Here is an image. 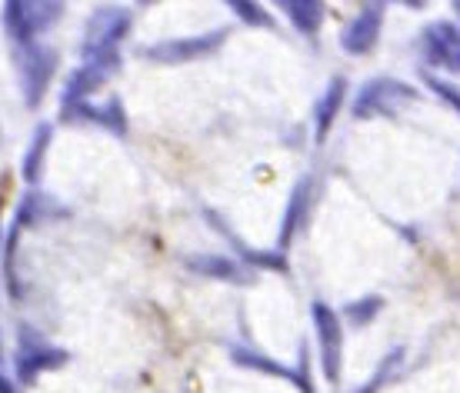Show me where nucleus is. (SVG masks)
Wrapping results in <instances>:
<instances>
[{
	"label": "nucleus",
	"mask_w": 460,
	"mask_h": 393,
	"mask_svg": "<svg viewBox=\"0 0 460 393\" xmlns=\"http://www.w3.org/2000/svg\"><path fill=\"white\" fill-rule=\"evenodd\" d=\"M13 57H17V70H21L23 100H27V107H37L40 97L47 93V87H50L54 70H58V54L50 47L31 40V44H17Z\"/></svg>",
	"instance_id": "2"
},
{
	"label": "nucleus",
	"mask_w": 460,
	"mask_h": 393,
	"mask_svg": "<svg viewBox=\"0 0 460 393\" xmlns=\"http://www.w3.org/2000/svg\"><path fill=\"white\" fill-rule=\"evenodd\" d=\"M127 31H130V13L120 11V7H97L87 21V31H84V64L117 60V44L127 37Z\"/></svg>",
	"instance_id": "1"
},
{
	"label": "nucleus",
	"mask_w": 460,
	"mask_h": 393,
	"mask_svg": "<svg viewBox=\"0 0 460 393\" xmlns=\"http://www.w3.org/2000/svg\"><path fill=\"white\" fill-rule=\"evenodd\" d=\"M427 54L430 60L444 64L447 70H460V34L450 23H434L427 27Z\"/></svg>",
	"instance_id": "8"
},
{
	"label": "nucleus",
	"mask_w": 460,
	"mask_h": 393,
	"mask_svg": "<svg viewBox=\"0 0 460 393\" xmlns=\"http://www.w3.org/2000/svg\"><path fill=\"white\" fill-rule=\"evenodd\" d=\"M67 354L58 350L54 344H47L44 336L31 330V327H21V347H17V380L21 383H34L37 373L40 371H50V367H58L64 363Z\"/></svg>",
	"instance_id": "4"
},
{
	"label": "nucleus",
	"mask_w": 460,
	"mask_h": 393,
	"mask_svg": "<svg viewBox=\"0 0 460 393\" xmlns=\"http://www.w3.org/2000/svg\"><path fill=\"white\" fill-rule=\"evenodd\" d=\"M380 17H384V7H380V4H370L357 21H350V27L344 31V47L350 50V54H364V50H370V44L377 40Z\"/></svg>",
	"instance_id": "9"
},
{
	"label": "nucleus",
	"mask_w": 460,
	"mask_h": 393,
	"mask_svg": "<svg viewBox=\"0 0 460 393\" xmlns=\"http://www.w3.org/2000/svg\"><path fill=\"white\" fill-rule=\"evenodd\" d=\"M411 97H414V91L397 81H370L360 91V97H357L354 114L364 117V114H377V110H394L401 100H411Z\"/></svg>",
	"instance_id": "5"
},
{
	"label": "nucleus",
	"mask_w": 460,
	"mask_h": 393,
	"mask_svg": "<svg viewBox=\"0 0 460 393\" xmlns=\"http://www.w3.org/2000/svg\"><path fill=\"white\" fill-rule=\"evenodd\" d=\"M314 324H317V336H321L323 371H327L331 380H337V367H341V320L323 303H317L314 307Z\"/></svg>",
	"instance_id": "6"
},
{
	"label": "nucleus",
	"mask_w": 460,
	"mask_h": 393,
	"mask_svg": "<svg viewBox=\"0 0 460 393\" xmlns=\"http://www.w3.org/2000/svg\"><path fill=\"white\" fill-rule=\"evenodd\" d=\"M284 11L294 17V23H297L300 31H317V23H321V7L317 4H297V0H290V4H284Z\"/></svg>",
	"instance_id": "14"
},
{
	"label": "nucleus",
	"mask_w": 460,
	"mask_h": 393,
	"mask_svg": "<svg viewBox=\"0 0 460 393\" xmlns=\"http://www.w3.org/2000/svg\"><path fill=\"white\" fill-rule=\"evenodd\" d=\"M230 11L241 13V17H247V23H264V27H270V17H267V11L253 7V4H230Z\"/></svg>",
	"instance_id": "15"
},
{
	"label": "nucleus",
	"mask_w": 460,
	"mask_h": 393,
	"mask_svg": "<svg viewBox=\"0 0 460 393\" xmlns=\"http://www.w3.org/2000/svg\"><path fill=\"white\" fill-rule=\"evenodd\" d=\"M47 144H50V124H40L34 140H31V151H27V157H23V177H27V184H37V177H40Z\"/></svg>",
	"instance_id": "11"
},
{
	"label": "nucleus",
	"mask_w": 460,
	"mask_h": 393,
	"mask_svg": "<svg viewBox=\"0 0 460 393\" xmlns=\"http://www.w3.org/2000/svg\"><path fill=\"white\" fill-rule=\"evenodd\" d=\"M0 393H13V387L7 380H4V377H0Z\"/></svg>",
	"instance_id": "17"
},
{
	"label": "nucleus",
	"mask_w": 460,
	"mask_h": 393,
	"mask_svg": "<svg viewBox=\"0 0 460 393\" xmlns=\"http://www.w3.org/2000/svg\"><path fill=\"white\" fill-rule=\"evenodd\" d=\"M457 13H460V4H457Z\"/></svg>",
	"instance_id": "18"
},
{
	"label": "nucleus",
	"mask_w": 460,
	"mask_h": 393,
	"mask_svg": "<svg viewBox=\"0 0 460 393\" xmlns=\"http://www.w3.org/2000/svg\"><path fill=\"white\" fill-rule=\"evenodd\" d=\"M341 97H344V81H334V83H331V91L323 93L321 107H317V124H321V137L327 134V127H331V117H334L337 104H341Z\"/></svg>",
	"instance_id": "13"
},
{
	"label": "nucleus",
	"mask_w": 460,
	"mask_h": 393,
	"mask_svg": "<svg viewBox=\"0 0 460 393\" xmlns=\"http://www.w3.org/2000/svg\"><path fill=\"white\" fill-rule=\"evenodd\" d=\"M224 31H214V34H204V37H190V40H171V44H157L150 47V50H144L150 60H167V64H173V60H190V57H200V54H208V50H214V47L224 40Z\"/></svg>",
	"instance_id": "7"
},
{
	"label": "nucleus",
	"mask_w": 460,
	"mask_h": 393,
	"mask_svg": "<svg viewBox=\"0 0 460 393\" xmlns=\"http://www.w3.org/2000/svg\"><path fill=\"white\" fill-rule=\"evenodd\" d=\"M64 4H37V0H11L4 4V27L17 44H31L40 31L58 23Z\"/></svg>",
	"instance_id": "3"
},
{
	"label": "nucleus",
	"mask_w": 460,
	"mask_h": 393,
	"mask_svg": "<svg viewBox=\"0 0 460 393\" xmlns=\"http://www.w3.org/2000/svg\"><path fill=\"white\" fill-rule=\"evenodd\" d=\"M187 264L200 270V274H208V277H227V280H243V270L234 260L227 257H190Z\"/></svg>",
	"instance_id": "12"
},
{
	"label": "nucleus",
	"mask_w": 460,
	"mask_h": 393,
	"mask_svg": "<svg viewBox=\"0 0 460 393\" xmlns=\"http://www.w3.org/2000/svg\"><path fill=\"white\" fill-rule=\"evenodd\" d=\"M64 120H93V124H101V127H111L114 134H124L127 130V117H124V107H120V100H107V104L93 107L91 100L87 104H77L70 107V110H64Z\"/></svg>",
	"instance_id": "10"
},
{
	"label": "nucleus",
	"mask_w": 460,
	"mask_h": 393,
	"mask_svg": "<svg viewBox=\"0 0 460 393\" xmlns=\"http://www.w3.org/2000/svg\"><path fill=\"white\" fill-rule=\"evenodd\" d=\"M430 87H434L438 93H444L450 104H454L460 110V91H454V87H447V83H440V81H430Z\"/></svg>",
	"instance_id": "16"
}]
</instances>
